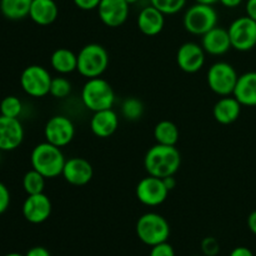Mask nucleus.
Masks as SVG:
<instances>
[{
  "label": "nucleus",
  "instance_id": "40",
  "mask_svg": "<svg viewBox=\"0 0 256 256\" xmlns=\"http://www.w3.org/2000/svg\"><path fill=\"white\" fill-rule=\"evenodd\" d=\"M164 184H165V186L168 188V190H172L174 189L175 186H176V180H175V178H174V175H172V176H168V178H164Z\"/></svg>",
  "mask_w": 256,
  "mask_h": 256
},
{
  "label": "nucleus",
  "instance_id": "17",
  "mask_svg": "<svg viewBox=\"0 0 256 256\" xmlns=\"http://www.w3.org/2000/svg\"><path fill=\"white\" fill-rule=\"evenodd\" d=\"M202 46L205 52L214 56L224 55L232 49V42H230L228 29L215 26L210 32L202 36Z\"/></svg>",
  "mask_w": 256,
  "mask_h": 256
},
{
  "label": "nucleus",
  "instance_id": "15",
  "mask_svg": "<svg viewBox=\"0 0 256 256\" xmlns=\"http://www.w3.org/2000/svg\"><path fill=\"white\" fill-rule=\"evenodd\" d=\"M52 200L44 192L35 195H28L22 204V215L25 220L32 224H42L46 222L52 215Z\"/></svg>",
  "mask_w": 256,
  "mask_h": 256
},
{
  "label": "nucleus",
  "instance_id": "38",
  "mask_svg": "<svg viewBox=\"0 0 256 256\" xmlns=\"http://www.w3.org/2000/svg\"><path fill=\"white\" fill-rule=\"evenodd\" d=\"M248 226H249L250 232L256 235V210L250 212V215L248 216Z\"/></svg>",
  "mask_w": 256,
  "mask_h": 256
},
{
  "label": "nucleus",
  "instance_id": "6",
  "mask_svg": "<svg viewBox=\"0 0 256 256\" xmlns=\"http://www.w3.org/2000/svg\"><path fill=\"white\" fill-rule=\"evenodd\" d=\"M218 20H219V16L212 5L195 2L185 12L182 25L190 34L202 36L212 28L218 26Z\"/></svg>",
  "mask_w": 256,
  "mask_h": 256
},
{
  "label": "nucleus",
  "instance_id": "27",
  "mask_svg": "<svg viewBox=\"0 0 256 256\" xmlns=\"http://www.w3.org/2000/svg\"><path fill=\"white\" fill-rule=\"evenodd\" d=\"M144 114V104L140 99L134 96L126 98L122 104V115L129 122H136L142 119Z\"/></svg>",
  "mask_w": 256,
  "mask_h": 256
},
{
  "label": "nucleus",
  "instance_id": "23",
  "mask_svg": "<svg viewBox=\"0 0 256 256\" xmlns=\"http://www.w3.org/2000/svg\"><path fill=\"white\" fill-rule=\"evenodd\" d=\"M50 65L59 74H70L76 70L78 55L66 48H59L50 56Z\"/></svg>",
  "mask_w": 256,
  "mask_h": 256
},
{
  "label": "nucleus",
  "instance_id": "5",
  "mask_svg": "<svg viewBox=\"0 0 256 256\" xmlns=\"http://www.w3.org/2000/svg\"><path fill=\"white\" fill-rule=\"evenodd\" d=\"M136 235L145 245L154 246L168 242L170 236V225L160 214L146 212L138 219Z\"/></svg>",
  "mask_w": 256,
  "mask_h": 256
},
{
  "label": "nucleus",
  "instance_id": "11",
  "mask_svg": "<svg viewBox=\"0 0 256 256\" xmlns=\"http://www.w3.org/2000/svg\"><path fill=\"white\" fill-rule=\"evenodd\" d=\"M135 194L142 205L154 208L159 206L166 200L169 190L165 186L164 180L148 175L146 178H142L138 182Z\"/></svg>",
  "mask_w": 256,
  "mask_h": 256
},
{
  "label": "nucleus",
  "instance_id": "35",
  "mask_svg": "<svg viewBox=\"0 0 256 256\" xmlns=\"http://www.w3.org/2000/svg\"><path fill=\"white\" fill-rule=\"evenodd\" d=\"M245 12L248 16L256 22V0H248L245 4Z\"/></svg>",
  "mask_w": 256,
  "mask_h": 256
},
{
  "label": "nucleus",
  "instance_id": "3",
  "mask_svg": "<svg viewBox=\"0 0 256 256\" xmlns=\"http://www.w3.org/2000/svg\"><path fill=\"white\" fill-rule=\"evenodd\" d=\"M82 102L92 112L112 109L115 104L114 89L100 76L88 79L82 89Z\"/></svg>",
  "mask_w": 256,
  "mask_h": 256
},
{
  "label": "nucleus",
  "instance_id": "8",
  "mask_svg": "<svg viewBox=\"0 0 256 256\" xmlns=\"http://www.w3.org/2000/svg\"><path fill=\"white\" fill-rule=\"evenodd\" d=\"M52 76L42 65H29L20 75V86L32 98H42L50 94Z\"/></svg>",
  "mask_w": 256,
  "mask_h": 256
},
{
  "label": "nucleus",
  "instance_id": "26",
  "mask_svg": "<svg viewBox=\"0 0 256 256\" xmlns=\"http://www.w3.org/2000/svg\"><path fill=\"white\" fill-rule=\"evenodd\" d=\"M22 188L28 195L42 194L45 189V178L36 170H29L22 178Z\"/></svg>",
  "mask_w": 256,
  "mask_h": 256
},
{
  "label": "nucleus",
  "instance_id": "22",
  "mask_svg": "<svg viewBox=\"0 0 256 256\" xmlns=\"http://www.w3.org/2000/svg\"><path fill=\"white\" fill-rule=\"evenodd\" d=\"M59 15V8L54 0H32L29 18L38 25L52 24Z\"/></svg>",
  "mask_w": 256,
  "mask_h": 256
},
{
  "label": "nucleus",
  "instance_id": "28",
  "mask_svg": "<svg viewBox=\"0 0 256 256\" xmlns=\"http://www.w3.org/2000/svg\"><path fill=\"white\" fill-rule=\"evenodd\" d=\"M22 112V102L19 98L14 95L5 96L0 102V115L8 118H18Z\"/></svg>",
  "mask_w": 256,
  "mask_h": 256
},
{
  "label": "nucleus",
  "instance_id": "42",
  "mask_svg": "<svg viewBox=\"0 0 256 256\" xmlns=\"http://www.w3.org/2000/svg\"><path fill=\"white\" fill-rule=\"evenodd\" d=\"M125 2H126L129 5H132V4H136L139 0H125Z\"/></svg>",
  "mask_w": 256,
  "mask_h": 256
},
{
  "label": "nucleus",
  "instance_id": "13",
  "mask_svg": "<svg viewBox=\"0 0 256 256\" xmlns=\"http://www.w3.org/2000/svg\"><path fill=\"white\" fill-rule=\"evenodd\" d=\"M130 5L125 0H102L98 6V15L104 25L119 28L129 18Z\"/></svg>",
  "mask_w": 256,
  "mask_h": 256
},
{
  "label": "nucleus",
  "instance_id": "24",
  "mask_svg": "<svg viewBox=\"0 0 256 256\" xmlns=\"http://www.w3.org/2000/svg\"><path fill=\"white\" fill-rule=\"evenodd\" d=\"M32 0H0V12L9 20H22L29 16Z\"/></svg>",
  "mask_w": 256,
  "mask_h": 256
},
{
  "label": "nucleus",
  "instance_id": "19",
  "mask_svg": "<svg viewBox=\"0 0 256 256\" xmlns=\"http://www.w3.org/2000/svg\"><path fill=\"white\" fill-rule=\"evenodd\" d=\"M119 128V116L112 109L95 112L90 119V129L98 138H109Z\"/></svg>",
  "mask_w": 256,
  "mask_h": 256
},
{
  "label": "nucleus",
  "instance_id": "25",
  "mask_svg": "<svg viewBox=\"0 0 256 256\" xmlns=\"http://www.w3.org/2000/svg\"><path fill=\"white\" fill-rule=\"evenodd\" d=\"M179 128L170 120H162L154 128V139L156 144L175 146L179 142Z\"/></svg>",
  "mask_w": 256,
  "mask_h": 256
},
{
  "label": "nucleus",
  "instance_id": "31",
  "mask_svg": "<svg viewBox=\"0 0 256 256\" xmlns=\"http://www.w3.org/2000/svg\"><path fill=\"white\" fill-rule=\"evenodd\" d=\"M202 252L205 256H216L220 252V244L215 238L208 236L202 242Z\"/></svg>",
  "mask_w": 256,
  "mask_h": 256
},
{
  "label": "nucleus",
  "instance_id": "12",
  "mask_svg": "<svg viewBox=\"0 0 256 256\" xmlns=\"http://www.w3.org/2000/svg\"><path fill=\"white\" fill-rule=\"evenodd\" d=\"M205 50L202 45L194 42H188L180 45L176 52V62L182 72L194 74L202 69L205 64Z\"/></svg>",
  "mask_w": 256,
  "mask_h": 256
},
{
  "label": "nucleus",
  "instance_id": "7",
  "mask_svg": "<svg viewBox=\"0 0 256 256\" xmlns=\"http://www.w3.org/2000/svg\"><path fill=\"white\" fill-rule=\"evenodd\" d=\"M238 79L239 75L235 68L226 62H214L206 74V82L210 90L219 96L232 95Z\"/></svg>",
  "mask_w": 256,
  "mask_h": 256
},
{
  "label": "nucleus",
  "instance_id": "1",
  "mask_svg": "<svg viewBox=\"0 0 256 256\" xmlns=\"http://www.w3.org/2000/svg\"><path fill=\"white\" fill-rule=\"evenodd\" d=\"M182 165V155L176 146L155 144L150 148L144 156V168L148 175L164 178L172 176Z\"/></svg>",
  "mask_w": 256,
  "mask_h": 256
},
{
  "label": "nucleus",
  "instance_id": "36",
  "mask_svg": "<svg viewBox=\"0 0 256 256\" xmlns=\"http://www.w3.org/2000/svg\"><path fill=\"white\" fill-rule=\"evenodd\" d=\"M25 256H52V255H50L49 250L45 249V248L35 246V248H32Z\"/></svg>",
  "mask_w": 256,
  "mask_h": 256
},
{
  "label": "nucleus",
  "instance_id": "41",
  "mask_svg": "<svg viewBox=\"0 0 256 256\" xmlns=\"http://www.w3.org/2000/svg\"><path fill=\"white\" fill-rule=\"evenodd\" d=\"M219 0H195V2H200V4H208V5H214Z\"/></svg>",
  "mask_w": 256,
  "mask_h": 256
},
{
  "label": "nucleus",
  "instance_id": "18",
  "mask_svg": "<svg viewBox=\"0 0 256 256\" xmlns=\"http://www.w3.org/2000/svg\"><path fill=\"white\" fill-rule=\"evenodd\" d=\"M138 28L146 36H155L160 34L165 26V14L152 5L142 8L136 19Z\"/></svg>",
  "mask_w": 256,
  "mask_h": 256
},
{
  "label": "nucleus",
  "instance_id": "33",
  "mask_svg": "<svg viewBox=\"0 0 256 256\" xmlns=\"http://www.w3.org/2000/svg\"><path fill=\"white\" fill-rule=\"evenodd\" d=\"M10 205V192L6 185L0 182V215L4 214Z\"/></svg>",
  "mask_w": 256,
  "mask_h": 256
},
{
  "label": "nucleus",
  "instance_id": "10",
  "mask_svg": "<svg viewBox=\"0 0 256 256\" xmlns=\"http://www.w3.org/2000/svg\"><path fill=\"white\" fill-rule=\"evenodd\" d=\"M45 142L58 148H64L72 142L75 136V125L65 115H54L46 122L44 128Z\"/></svg>",
  "mask_w": 256,
  "mask_h": 256
},
{
  "label": "nucleus",
  "instance_id": "37",
  "mask_svg": "<svg viewBox=\"0 0 256 256\" xmlns=\"http://www.w3.org/2000/svg\"><path fill=\"white\" fill-rule=\"evenodd\" d=\"M229 256H254V254H252V252L249 249V248L238 246L230 252Z\"/></svg>",
  "mask_w": 256,
  "mask_h": 256
},
{
  "label": "nucleus",
  "instance_id": "9",
  "mask_svg": "<svg viewBox=\"0 0 256 256\" xmlns=\"http://www.w3.org/2000/svg\"><path fill=\"white\" fill-rule=\"evenodd\" d=\"M228 32L232 48L238 52H250L256 46V22L248 15L235 19Z\"/></svg>",
  "mask_w": 256,
  "mask_h": 256
},
{
  "label": "nucleus",
  "instance_id": "30",
  "mask_svg": "<svg viewBox=\"0 0 256 256\" xmlns=\"http://www.w3.org/2000/svg\"><path fill=\"white\" fill-rule=\"evenodd\" d=\"M72 92V82L64 76L52 78L50 85V95L55 99H65Z\"/></svg>",
  "mask_w": 256,
  "mask_h": 256
},
{
  "label": "nucleus",
  "instance_id": "32",
  "mask_svg": "<svg viewBox=\"0 0 256 256\" xmlns=\"http://www.w3.org/2000/svg\"><path fill=\"white\" fill-rule=\"evenodd\" d=\"M149 256H175L174 248L166 242L154 245V246H152Z\"/></svg>",
  "mask_w": 256,
  "mask_h": 256
},
{
  "label": "nucleus",
  "instance_id": "20",
  "mask_svg": "<svg viewBox=\"0 0 256 256\" xmlns=\"http://www.w3.org/2000/svg\"><path fill=\"white\" fill-rule=\"evenodd\" d=\"M242 105L234 96H222L212 109V116L219 124L229 125L236 122L242 114Z\"/></svg>",
  "mask_w": 256,
  "mask_h": 256
},
{
  "label": "nucleus",
  "instance_id": "14",
  "mask_svg": "<svg viewBox=\"0 0 256 256\" xmlns=\"http://www.w3.org/2000/svg\"><path fill=\"white\" fill-rule=\"evenodd\" d=\"M62 178L65 182L74 186H84L92 182L94 176L92 165L84 158L74 156L65 162L62 169Z\"/></svg>",
  "mask_w": 256,
  "mask_h": 256
},
{
  "label": "nucleus",
  "instance_id": "43",
  "mask_svg": "<svg viewBox=\"0 0 256 256\" xmlns=\"http://www.w3.org/2000/svg\"><path fill=\"white\" fill-rule=\"evenodd\" d=\"M5 256H25V255H22V254H18V252H12V254H8Z\"/></svg>",
  "mask_w": 256,
  "mask_h": 256
},
{
  "label": "nucleus",
  "instance_id": "16",
  "mask_svg": "<svg viewBox=\"0 0 256 256\" xmlns=\"http://www.w3.org/2000/svg\"><path fill=\"white\" fill-rule=\"evenodd\" d=\"M24 140V128L18 118L0 115V152H12Z\"/></svg>",
  "mask_w": 256,
  "mask_h": 256
},
{
  "label": "nucleus",
  "instance_id": "39",
  "mask_svg": "<svg viewBox=\"0 0 256 256\" xmlns=\"http://www.w3.org/2000/svg\"><path fill=\"white\" fill-rule=\"evenodd\" d=\"M244 0H219L220 4L225 8H229V9H234V8H238L239 5H242V2Z\"/></svg>",
  "mask_w": 256,
  "mask_h": 256
},
{
  "label": "nucleus",
  "instance_id": "4",
  "mask_svg": "<svg viewBox=\"0 0 256 256\" xmlns=\"http://www.w3.org/2000/svg\"><path fill=\"white\" fill-rule=\"evenodd\" d=\"M76 72L86 79L99 78L109 66V54L102 45L86 44L78 52Z\"/></svg>",
  "mask_w": 256,
  "mask_h": 256
},
{
  "label": "nucleus",
  "instance_id": "21",
  "mask_svg": "<svg viewBox=\"0 0 256 256\" xmlns=\"http://www.w3.org/2000/svg\"><path fill=\"white\" fill-rule=\"evenodd\" d=\"M232 96L242 106H256V72H248L239 75Z\"/></svg>",
  "mask_w": 256,
  "mask_h": 256
},
{
  "label": "nucleus",
  "instance_id": "34",
  "mask_svg": "<svg viewBox=\"0 0 256 256\" xmlns=\"http://www.w3.org/2000/svg\"><path fill=\"white\" fill-rule=\"evenodd\" d=\"M100 2L102 0H72L75 6L80 10H85V12H90V10L98 9Z\"/></svg>",
  "mask_w": 256,
  "mask_h": 256
},
{
  "label": "nucleus",
  "instance_id": "29",
  "mask_svg": "<svg viewBox=\"0 0 256 256\" xmlns=\"http://www.w3.org/2000/svg\"><path fill=\"white\" fill-rule=\"evenodd\" d=\"M150 5L165 15H174L182 12L186 5V0H149Z\"/></svg>",
  "mask_w": 256,
  "mask_h": 256
},
{
  "label": "nucleus",
  "instance_id": "2",
  "mask_svg": "<svg viewBox=\"0 0 256 256\" xmlns=\"http://www.w3.org/2000/svg\"><path fill=\"white\" fill-rule=\"evenodd\" d=\"M65 162L66 159L62 154V148L55 146L48 142L38 144L30 155L32 168L39 172L45 179H54L62 175Z\"/></svg>",
  "mask_w": 256,
  "mask_h": 256
}]
</instances>
